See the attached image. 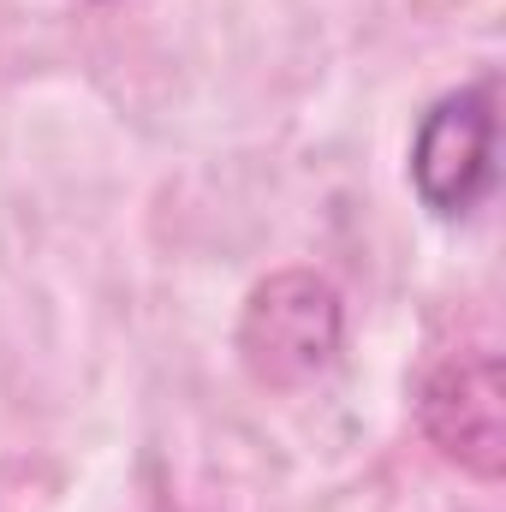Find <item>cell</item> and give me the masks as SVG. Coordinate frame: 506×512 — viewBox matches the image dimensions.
Here are the masks:
<instances>
[{"label":"cell","instance_id":"6da1fadb","mask_svg":"<svg viewBox=\"0 0 506 512\" xmlns=\"http://www.w3.org/2000/svg\"><path fill=\"white\" fill-rule=\"evenodd\" d=\"M239 352L256 382L292 387L334 364L340 352V298L316 274H274L256 286L239 322Z\"/></svg>","mask_w":506,"mask_h":512},{"label":"cell","instance_id":"3957f363","mask_svg":"<svg viewBox=\"0 0 506 512\" xmlns=\"http://www.w3.org/2000/svg\"><path fill=\"white\" fill-rule=\"evenodd\" d=\"M423 423L441 441L447 459H459L477 477H501L506 459V399H501V364L483 352L471 364H447L429 399H423Z\"/></svg>","mask_w":506,"mask_h":512},{"label":"cell","instance_id":"7a4b0ae2","mask_svg":"<svg viewBox=\"0 0 506 512\" xmlns=\"http://www.w3.org/2000/svg\"><path fill=\"white\" fill-rule=\"evenodd\" d=\"M411 179L435 215H465L489 197V185H495V84L453 90L423 114L417 149H411Z\"/></svg>","mask_w":506,"mask_h":512}]
</instances>
